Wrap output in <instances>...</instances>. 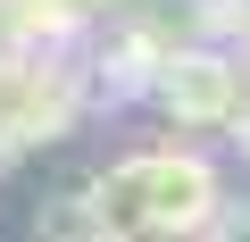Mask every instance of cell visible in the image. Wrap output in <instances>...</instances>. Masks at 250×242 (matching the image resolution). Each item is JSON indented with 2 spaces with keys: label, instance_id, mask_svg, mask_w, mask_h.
<instances>
[{
  "label": "cell",
  "instance_id": "5b68a950",
  "mask_svg": "<svg viewBox=\"0 0 250 242\" xmlns=\"http://www.w3.org/2000/svg\"><path fill=\"white\" fill-rule=\"evenodd\" d=\"M233 142H242V159H250V92H242V109H233V126H225Z\"/></svg>",
  "mask_w": 250,
  "mask_h": 242
},
{
  "label": "cell",
  "instance_id": "3957f363",
  "mask_svg": "<svg viewBox=\"0 0 250 242\" xmlns=\"http://www.w3.org/2000/svg\"><path fill=\"white\" fill-rule=\"evenodd\" d=\"M159 50H167V34H159V25H142V17H117V25H108V42L92 50V75H100V92H108V100H134V92H150V67H159Z\"/></svg>",
  "mask_w": 250,
  "mask_h": 242
},
{
  "label": "cell",
  "instance_id": "7a4b0ae2",
  "mask_svg": "<svg viewBox=\"0 0 250 242\" xmlns=\"http://www.w3.org/2000/svg\"><path fill=\"white\" fill-rule=\"evenodd\" d=\"M242 92H250V75H242V59L217 50V42H167L159 67H150V100H159V117H175L184 134L233 126Z\"/></svg>",
  "mask_w": 250,
  "mask_h": 242
},
{
  "label": "cell",
  "instance_id": "277c9868",
  "mask_svg": "<svg viewBox=\"0 0 250 242\" xmlns=\"http://www.w3.org/2000/svg\"><path fill=\"white\" fill-rule=\"evenodd\" d=\"M200 25L217 42H242V75H250V0H200Z\"/></svg>",
  "mask_w": 250,
  "mask_h": 242
},
{
  "label": "cell",
  "instance_id": "6da1fadb",
  "mask_svg": "<svg viewBox=\"0 0 250 242\" xmlns=\"http://www.w3.org/2000/svg\"><path fill=\"white\" fill-rule=\"evenodd\" d=\"M83 209H92V234L100 242H200L225 209V184L200 151H175V142H150V151H125L108 159L92 184H75Z\"/></svg>",
  "mask_w": 250,
  "mask_h": 242
}]
</instances>
